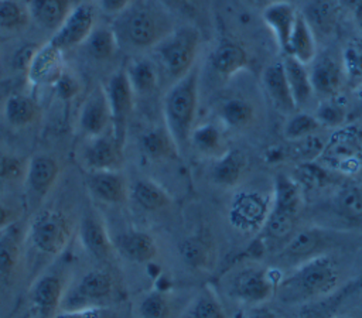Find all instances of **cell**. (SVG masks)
I'll return each instance as SVG.
<instances>
[{
  "mask_svg": "<svg viewBox=\"0 0 362 318\" xmlns=\"http://www.w3.org/2000/svg\"><path fill=\"white\" fill-rule=\"evenodd\" d=\"M341 266L328 254L315 256L290 269L277 281L274 297L286 305H304L332 295L341 283Z\"/></svg>",
  "mask_w": 362,
  "mask_h": 318,
  "instance_id": "obj_1",
  "label": "cell"
},
{
  "mask_svg": "<svg viewBox=\"0 0 362 318\" xmlns=\"http://www.w3.org/2000/svg\"><path fill=\"white\" fill-rule=\"evenodd\" d=\"M119 47L127 51L153 49L175 24L158 0H134L110 24Z\"/></svg>",
  "mask_w": 362,
  "mask_h": 318,
  "instance_id": "obj_2",
  "label": "cell"
},
{
  "mask_svg": "<svg viewBox=\"0 0 362 318\" xmlns=\"http://www.w3.org/2000/svg\"><path fill=\"white\" fill-rule=\"evenodd\" d=\"M198 96L199 68L195 65L187 75L171 83L163 100L165 129L171 134L180 155L185 154L189 147L191 133L195 127Z\"/></svg>",
  "mask_w": 362,
  "mask_h": 318,
  "instance_id": "obj_3",
  "label": "cell"
},
{
  "mask_svg": "<svg viewBox=\"0 0 362 318\" xmlns=\"http://www.w3.org/2000/svg\"><path fill=\"white\" fill-rule=\"evenodd\" d=\"M301 205L303 192L294 177L277 174L272 188V206L260 230L266 243L283 246L294 235Z\"/></svg>",
  "mask_w": 362,
  "mask_h": 318,
  "instance_id": "obj_4",
  "label": "cell"
},
{
  "mask_svg": "<svg viewBox=\"0 0 362 318\" xmlns=\"http://www.w3.org/2000/svg\"><path fill=\"white\" fill-rule=\"evenodd\" d=\"M201 45V33L192 24H180L173 28L151 51L158 65L173 83L187 75L197 64Z\"/></svg>",
  "mask_w": 362,
  "mask_h": 318,
  "instance_id": "obj_5",
  "label": "cell"
},
{
  "mask_svg": "<svg viewBox=\"0 0 362 318\" xmlns=\"http://www.w3.org/2000/svg\"><path fill=\"white\" fill-rule=\"evenodd\" d=\"M325 168L341 174H361L362 171V130L356 126H342L327 137L321 157L317 160Z\"/></svg>",
  "mask_w": 362,
  "mask_h": 318,
  "instance_id": "obj_6",
  "label": "cell"
},
{
  "mask_svg": "<svg viewBox=\"0 0 362 318\" xmlns=\"http://www.w3.org/2000/svg\"><path fill=\"white\" fill-rule=\"evenodd\" d=\"M72 236V223L59 209H44L34 215L28 226V239L33 247L45 256H58L68 246Z\"/></svg>",
  "mask_w": 362,
  "mask_h": 318,
  "instance_id": "obj_7",
  "label": "cell"
},
{
  "mask_svg": "<svg viewBox=\"0 0 362 318\" xmlns=\"http://www.w3.org/2000/svg\"><path fill=\"white\" fill-rule=\"evenodd\" d=\"M279 280L273 276V270L264 266L245 264L229 277L228 294L243 304L262 305L274 297Z\"/></svg>",
  "mask_w": 362,
  "mask_h": 318,
  "instance_id": "obj_8",
  "label": "cell"
},
{
  "mask_svg": "<svg viewBox=\"0 0 362 318\" xmlns=\"http://www.w3.org/2000/svg\"><path fill=\"white\" fill-rule=\"evenodd\" d=\"M337 236L331 229L321 228H304L297 229L294 235L281 246L276 254L279 264H284L290 269L324 253H328L335 243Z\"/></svg>",
  "mask_w": 362,
  "mask_h": 318,
  "instance_id": "obj_9",
  "label": "cell"
},
{
  "mask_svg": "<svg viewBox=\"0 0 362 318\" xmlns=\"http://www.w3.org/2000/svg\"><path fill=\"white\" fill-rule=\"evenodd\" d=\"M116 288L113 274L106 269H92L86 271L74 285L66 288L61 310L107 305Z\"/></svg>",
  "mask_w": 362,
  "mask_h": 318,
  "instance_id": "obj_10",
  "label": "cell"
},
{
  "mask_svg": "<svg viewBox=\"0 0 362 318\" xmlns=\"http://www.w3.org/2000/svg\"><path fill=\"white\" fill-rule=\"evenodd\" d=\"M105 89L110 106L112 130L117 143L124 148L129 122L134 105V92L124 72V68L117 69L110 75Z\"/></svg>",
  "mask_w": 362,
  "mask_h": 318,
  "instance_id": "obj_11",
  "label": "cell"
},
{
  "mask_svg": "<svg viewBox=\"0 0 362 318\" xmlns=\"http://www.w3.org/2000/svg\"><path fill=\"white\" fill-rule=\"evenodd\" d=\"M272 206V194L242 191L230 202L228 218L230 225L245 233L262 230Z\"/></svg>",
  "mask_w": 362,
  "mask_h": 318,
  "instance_id": "obj_12",
  "label": "cell"
},
{
  "mask_svg": "<svg viewBox=\"0 0 362 318\" xmlns=\"http://www.w3.org/2000/svg\"><path fill=\"white\" fill-rule=\"evenodd\" d=\"M96 25V10L88 3L82 1L72 7L61 27L51 35L49 41L64 52L82 45L90 31Z\"/></svg>",
  "mask_w": 362,
  "mask_h": 318,
  "instance_id": "obj_13",
  "label": "cell"
},
{
  "mask_svg": "<svg viewBox=\"0 0 362 318\" xmlns=\"http://www.w3.org/2000/svg\"><path fill=\"white\" fill-rule=\"evenodd\" d=\"M123 150L110 129L86 139L81 150V161L86 171H119L123 164Z\"/></svg>",
  "mask_w": 362,
  "mask_h": 318,
  "instance_id": "obj_14",
  "label": "cell"
},
{
  "mask_svg": "<svg viewBox=\"0 0 362 318\" xmlns=\"http://www.w3.org/2000/svg\"><path fill=\"white\" fill-rule=\"evenodd\" d=\"M308 75L314 95L321 99L339 96L341 89L346 85L339 55L322 52L317 54L308 65Z\"/></svg>",
  "mask_w": 362,
  "mask_h": 318,
  "instance_id": "obj_15",
  "label": "cell"
},
{
  "mask_svg": "<svg viewBox=\"0 0 362 318\" xmlns=\"http://www.w3.org/2000/svg\"><path fill=\"white\" fill-rule=\"evenodd\" d=\"M66 293L61 274L48 271L35 278L30 287V300L37 318H55Z\"/></svg>",
  "mask_w": 362,
  "mask_h": 318,
  "instance_id": "obj_16",
  "label": "cell"
},
{
  "mask_svg": "<svg viewBox=\"0 0 362 318\" xmlns=\"http://www.w3.org/2000/svg\"><path fill=\"white\" fill-rule=\"evenodd\" d=\"M59 175L58 161L48 154L33 155L25 168L27 198L33 206H37L54 188Z\"/></svg>",
  "mask_w": 362,
  "mask_h": 318,
  "instance_id": "obj_17",
  "label": "cell"
},
{
  "mask_svg": "<svg viewBox=\"0 0 362 318\" xmlns=\"http://www.w3.org/2000/svg\"><path fill=\"white\" fill-rule=\"evenodd\" d=\"M78 126L86 139L112 129L110 106L103 85L95 86L83 100L78 116Z\"/></svg>",
  "mask_w": 362,
  "mask_h": 318,
  "instance_id": "obj_18",
  "label": "cell"
},
{
  "mask_svg": "<svg viewBox=\"0 0 362 318\" xmlns=\"http://www.w3.org/2000/svg\"><path fill=\"white\" fill-rule=\"evenodd\" d=\"M78 236L82 247L96 260L105 261L110 257L113 242L109 237L105 222L99 212L92 206L83 209L78 226Z\"/></svg>",
  "mask_w": 362,
  "mask_h": 318,
  "instance_id": "obj_19",
  "label": "cell"
},
{
  "mask_svg": "<svg viewBox=\"0 0 362 318\" xmlns=\"http://www.w3.org/2000/svg\"><path fill=\"white\" fill-rule=\"evenodd\" d=\"M65 69L64 51L48 40L38 47L25 76L33 86H52Z\"/></svg>",
  "mask_w": 362,
  "mask_h": 318,
  "instance_id": "obj_20",
  "label": "cell"
},
{
  "mask_svg": "<svg viewBox=\"0 0 362 318\" xmlns=\"http://www.w3.org/2000/svg\"><path fill=\"white\" fill-rule=\"evenodd\" d=\"M89 194L99 202L119 205L130 195L126 178L119 171H86L85 178Z\"/></svg>",
  "mask_w": 362,
  "mask_h": 318,
  "instance_id": "obj_21",
  "label": "cell"
},
{
  "mask_svg": "<svg viewBox=\"0 0 362 318\" xmlns=\"http://www.w3.org/2000/svg\"><path fill=\"white\" fill-rule=\"evenodd\" d=\"M209 65L219 78L229 79L247 68L249 54L240 42L222 38L209 54Z\"/></svg>",
  "mask_w": 362,
  "mask_h": 318,
  "instance_id": "obj_22",
  "label": "cell"
},
{
  "mask_svg": "<svg viewBox=\"0 0 362 318\" xmlns=\"http://www.w3.org/2000/svg\"><path fill=\"white\" fill-rule=\"evenodd\" d=\"M298 11L287 0H277L262 10V20L272 31L281 54L287 52L288 41L296 24Z\"/></svg>",
  "mask_w": 362,
  "mask_h": 318,
  "instance_id": "obj_23",
  "label": "cell"
},
{
  "mask_svg": "<svg viewBox=\"0 0 362 318\" xmlns=\"http://www.w3.org/2000/svg\"><path fill=\"white\" fill-rule=\"evenodd\" d=\"M262 85L273 106L279 112L290 116L297 110L281 59L273 61L263 69Z\"/></svg>",
  "mask_w": 362,
  "mask_h": 318,
  "instance_id": "obj_24",
  "label": "cell"
},
{
  "mask_svg": "<svg viewBox=\"0 0 362 318\" xmlns=\"http://www.w3.org/2000/svg\"><path fill=\"white\" fill-rule=\"evenodd\" d=\"M113 246L129 261L144 264L156 259L158 246L156 239L143 230H127L119 235Z\"/></svg>",
  "mask_w": 362,
  "mask_h": 318,
  "instance_id": "obj_25",
  "label": "cell"
},
{
  "mask_svg": "<svg viewBox=\"0 0 362 318\" xmlns=\"http://www.w3.org/2000/svg\"><path fill=\"white\" fill-rule=\"evenodd\" d=\"M247 168L246 155L238 148L225 150L221 155L215 157L211 167V181L223 188H233L240 184Z\"/></svg>",
  "mask_w": 362,
  "mask_h": 318,
  "instance_id": "obj_26",
  "label": "cell"
},
{
  "mask_svg": "<svg viewBox=\"0 0 362 318\" xmlns=\"http://www.w3.org/2000/svg\"><path fill=\"white\" fill-rule=\"evenodd\" d=\"M27 6L31 21L51 35L61 27L74 7L71 0H30Z\"/></svg>",
  "mask_w": 362,
  "mask_h": 318,
  "instance_id": "obj_27",
  "label": "cell"
},
{
  "mask_svg": "<svg viewBox=\"0 0 362 318\" xmlns=\"http://www.w3.org/2000/svg\"><path fill=\"white\" fill-rule=\"evenodd\" d=\"M124 72L133 88L134 95H150L158 86L160 69L156 61L150 57L137 55L129 59Z\"/></svg>",
  "mask_w": 362,
  "mask_h": 318,
  "instance_id": "obj_28",
  "label": "cell"
},
{
  "mask_svg": "<svg viewBox=\"0 0 362 318\" xmlns=\"http://www.w3.org/2000/svg\"><path fill=\"white\" fill-rule=\"evenodd\" d=\"M281 61L284 65L286 76L288 81V86H290L296 107L297 110H301L315 96L311 86L310 75H308V66L301 64L291 55H283Z\"/></svg>",
  "mask_w": 362,
  "mask_h": 318,
  "instance_id": "obj_29",
  "label": "cell"
},
{
  "mask_svg": "<svg viewBox=\"0 0 362 318\" xmlns=\"http://www.w3.org/2000/svg\"><path fill=\"white\" fill-rule=\"evenodd\" d=\"M178 254L188 269L205 270L214 261V243L206 235H191L180 242Z\"/></svg>",
  "mask_w": 362,
  "mask_h": 318,
  "instance_id": "obj_30",
  "label": "cell"
},
{
  "mask_svg": "<svg viewBox=\"0 0 362 318\" xmlns=\"http://www.w3.org/2000/svg\"><path fill=\"white\" fill-rule=\"evenodd\" d=\"M317 54H318L317 37L313 33L308 23L305 21L303 13L298 11L293 33L288 41L287 52L284 55H291L293 58H296L297 61L308 66L314 61Z\"/></svg>",
  "mask_w": 362,
  "mask_h": 318,
  "instance_id": "obj_31",
  "label": "cell"
},
{
  "mask_svg": "<svg viewBox=\"0 0 362 318\" xmlns=\"http://www.w3.org/2000/svg\"><path fill=\"white\" fill-rule=\"evenodd\" d=\"M40 106L31 96L25 93H11L3 106L4 120L14 129H23L40 117Z\"/></svg>",
  "mask_w": 362,
  "mask_h": 318,
  "instance_id": "obj_32",
  "label": "cell"
},
{
  "mask_svg": "<svg viewBox=\"0 0 362 318\" xmlns=\"http://www.w3.org/2000/svg\"><path fill=\"white\" fill-rule=\"evenodd\" d=\"M218 117L223 126L235 130H243L255 122L256 109L246 98L230 96L219 103Z\"/></svg>",
  "mask_w": 362,
  "mask_h": 318,
  "instance_id": "obj_33",
  "label": "cell"
},
{
  "mask_svg": "<svg viewBox=\"0 0 362 318\" xmlns=\"http://www.w3.org/2000/svg\"><path fill=\"white\" fill-rule=\"evenodd\" d=\"M130 196L140 208L148 212L163 211L171 204L170 194L150 178H139L134 181L130 188Z\"/></svg>",
  "mask_w": 362,
  "mask_h": 318,
  "instance_id": "obj_34",
  "label": "cell"
},
{
  "mask_svg": "<svg viewBox=\"0 0 362 318\" xmlns=\"http://www.w3.org/2000/svg\"><path fill=\"white\" fill-rule=\"evenodd\" d=\"M21 229L16 223L6 228L0 235V278H10L20 261Z\"/></svg>",
  "mask_w": 362,
  "mask_h": 318,
  "instance_id": "obj_35",
  "label": "cell"
},
{
  "mask_svg": "<svg viewBox=\"0 0 362 318\" xmlns=\"http://www.w3.org/2000/svg\"><path fill=\"white\" fill-rule=\"evenodd\" d=\"M325 143L327 137L320 133L297 140H287V144L281 146L283 158L294 161L296 164L314 163L321 157Z\"/></svg>",
  "mask_w": 362,
  "mask_h": 318,
  "instance_id": "obj_36",
  "label": "cell"
},
{
  "mask_svg": "<svg viewBox=\"0 0 362 318\" xmlns=\"http://www.w3.org/2000/svg\"><path fill=\"white\" fill-rule=\"evenodd\" d=\"M140 147L143 154L150 160H168L180 155L177 146L165 126L153 127L144 131L140 137Z\"/></svg>",
  "mask_w": 362,
  "mask_h": 318,
  "instance_id": "obj_37",
  "label": "cell"
},
{
  "mask_svg": "<svg viewBox=\"0 0 362 318\" xmlns=\"http://www.w3.org/2000/svg\"><path fill=\"white\" fill-rule=\"evenodd\" d=\"M88 55L95 61H109L120 49L112 25L96 24L83 42Z\"/></svg>",
  "mask_w": 362,
  "mask_h": 318,
  "instance_id": "obj_38",
  "label": "cell"
},
{
  "mask_svg": "<svg viewBox=\"0 0 362 318\" xmlns=\"http://www.w3.org/2000/svg\"><path fill=\"white\" fill-rule=\"evenodd\" d=\"M177 318H228L226 311L209 287L199 290Z\"/></svg>",
  "mask_w": 362,
  "mask_h": 318,
  "instance_id": "obj_39",
  "label": "cell"
},
{
  "mask_svg": "<svg viewBox=\"0 0 362 318\" xmlns=\"http://www.w3.org/2000/svg\"><path fill=\"white\" fill-rule=\"evenodd\" d=\"M173 314L170 295L160 290L143 293L133 305L134 318H173Z\"/></svg>",
  "mask_w": 362,
  "mask_h": 318,
  "instance_id": "obj_40",
  "label": "cell"
},
{
  "mask_svg": "<svg viewBox=\"0 0 362 318\" xmlns=\"http://www.w3.org/2000/svg\"><path fill=\"white\" fill-rule=\"evenodd\" d=\"M338 7L331 0H314L303 11V16L313 33L318 35H328L337 24Z\"/></svg>",
  "mask_w": 362,
  "mask_h": 318,
  "instance_id": "obj_41",
  "label": "cell"
},
{
  "mask_svg": "<svg viewBox=\"0 0 362 318\" xmlns=\"http://www.w3.org/2000/svg\"><path fill=\"white\" fill-rule=\"evenodd\" d=\"M332 205L342 218L362 222V187L352 182L342 184L334 194Z\"/></svg>",
  "mask_w": 362,
  "mask_h": 318,
  "instance_id": "obj_42",
  "label": "cell"
},
{
  "mask_svg": "<svg viewBox=\"0 0 362 318\" xmlns=\"http://www.w3.org/2000/svg\"><path fill=\"white\" fill-rule=\"evenodd\" d=\"M339 59L342 64L346 85L354 89L362 85V37L348 38L341 48Z\"/></svg>",
  "mask_w": 362,
  "mask_h": 318,
  "instance_id": "obj_43",
  "label": "cell"
},
{
  "mask_svg": "<svg viewBox=\"0 0 362 318\" xmlns=\"http://www.w3.org/2000/svg\"><path fill=\"white\" fill-rule=\"evenodd\" d=\"M189 146L204 155L218 157L225 151L222 130L214 123H202L195 126L191 133Z\"/></svg>",
  "mask_w": 362,
  "mask_h": 318,
  "instance_id": "obj_44",
  "label": "cell"
},
{
  "mask_svg": "<svg viewBox=\"0 0 362 318\" xmlns=\"http://www.w3.org/2000/svg\"><path fill=\"white\" fill-rule=\"evenodd\" d=\"M31 23L28 6L20 0H0V33L14 34Z\"/></svg>",
  "mask_w": 362,
  "mask_h": 318,
  "instance_id": "obj_45",
  "label": "cell"
},
{
  "mask_svg": "<svg viewBox=\"0 0 362 318\" xmlns=\"http://www.w3.org/2000/svg\"><path fill=\"white\" fill-rule=\"evenodd\" d=\"M321 127L338 129L348 123V103L341 102L338 96L329 99H321L313 113Z\"/></svg>",
  "mask_w": 362,
  "mask_h": 318,
  "instance_id": "obj_46",
  "label": "cell"
},
{
  "mask_svg": "<svg viewBox=\"0 0 362 318\" xmlns=\"http://www.w3.org/2000/svg\"><path fill=\"white\" fill-rule=\"evenodd\" d=\"M321 129V124L313 113L296 110L293 114L288 116L283 129V136L286 140H297L320 133Z\"/></svg>",
  "mask_w": 362,
  "mask_h": 318,
  "instance_id": "obj_47",
  "label": "cell"
},
{
  "mask_svg": "<svg viewBox=\"0 0 362 318\" xmlns=\"http://www.w3.org/2000/svg\"><path fill=\"white\" fill-rule=\"evenodd\" d=\"M344 295H329L324 300L305 304V308L288 318H334Z\"/></svg>",
  "mask_w": 362,
  "mask_h": 318,
  "instance_id": "obj_48",
  "label": "cell"
},
{
  "mask_svg": "<svg viewBox=\"0 0 362 318\" xmlns=\"http://www.w3.org/2000/svg\"><path fill=\"white\" fill-rule=\"evenodd\" d=\"M55 318H116V314L107 305H102V307L59 310Z\"/></svg>",
  "mask_w": 362,
  "mask_h": 318,
  "instance_id": "obj_49",
  "label": "cell"
},
{
  "mask_svg": "<svg viewBox=\"0 0 362 318\" xmlns=\"http://www.w3.org/2000/svg\"><path fill=\"white\" fill-rule=\"evenodd\" d=\"M52 86L55 89L57 96L61 100H65V102L74 99L78 95L79 89H81L78 78L68 69H65L62 72V75L57 79V82Z\"/></svg>",
  "mask_w": 362,
  "mask_h": 318,
  "instance_id": "obj_50",
  "label": "cell"
},
{
  "mask_svg": "<svg viewBox=\"0 0 362 318\" xmlns=\"http://www.w3.org/2000/svg\"><path fill=\"white\" fill-rule=\"evenodd\" d=\"M25 168L27 164L24 165L18 157L0 150V181L17 178L21 174H25Z\"/></svg>",
  "mask_w": 362,
  "mask_h": 318,
  "instance_id": "obj_51",
  "label": "cell"
},
{
  "mask_svg": "<svg viewBox=\"0 0 362 318\" xmlns=\"http://www.w3.org/2000/svg\"><path fill=\"white\" fill-rule=\"evenodd\" d=\"M40 45L37 44H24L20 48H17V51L14 52L13 58H11V65L16 71L18 72H24L27 73V69L30 66V62L34 57V54L37 52Z\"/></svg>",
  "mask_w": 362,
  "mask_h": 318,
  "instance_id": "obj_52",
  "label": "cell"
},
{
  "mask_svg": "<svg viewBox=\"0 0 362 318\" xmlns=\"http://www.w3.org/2000/svg\"><path fill=\"white\" fill-rule=\"evenodd\" d=\"M362 119V85L352 89V99L348 105V123Z\"/></svg>",
  "mask_w": 362,
  "mask_h": 318,
  "instance_id": "obj_53",
  "label": "cell"
},
{
  "mask_svg": "<svg viewBox=\"0 0 362 318\" xmlns=\"http://www.w3.org/2000/svg\"><path fill=\"white\" fill-rule=\"evenodd\" d=\"M134 0H99L100 10L112 17L123 13Z\"/></svg>",
  "mask_w": 362,
  "mask_h": 318,
  "instance_id": "obj_54",
  "label": "cell"
},
{
  "mask_svg": "<svg viewBox=\"0 0 362 318\" xmlns=\"http://www.w3.org/2000/svg\"><path fill=\"white\" fill-rule=\"evenodd\" d=\"M16 222H17L16 212L13 209H10L8 206L0 204V232Z\"/></svg>",
  "mask_w": 362,
  "mask_h": 318,
  "instance_id": "obj_55",
  "label": "cell"
},
{
  "mask_svg": "<svg viewBox=\"0 0 362 318\" xmlns=\"http://www.w3.org/2000/svg\"><path fill=\"white\" fill-rule=\"evenodd\" d=\"M170 11H187V7L191 6L192 0H158Z\"/></svg>",
  "mask_w": 362,
  "mask_h": 318,
  "instance_id": "obj_56",
  "label": "cell"
},
{
  "mask_svg": "<svg viewBox=\"0 0 362 318\" xmlns=\"http://www.w3.org/2000/svg\"><path fill=\"white\" fill-rule=\"evenodd\" d=\"M349 11H351L354 24L362 37V0H356V3L349 8Z\"/></svg>",
  "mask_w": 362,
  "mask_h": 318,
  "instance_id": "obj_57",
  "label": "cell"
},
{
  "mask_svg": "<svg viewBox=\"0 0 362 318\" xmlns=\"http://www.w3.org/2000/svg\"><path fill=\"white\" fill-rule=\"evenodd\" d=\"M245 318H279V315L266 307H256Z\"/></svg>",
  "mask_w": 362,
  "mask_h": 318,
  "instance_id": "obj_58",
  "label": "cell"
},
{
  "mask_svg": "<svg viewBox=\"0 0 362 318\" xmlns=\"http://www.w3.org/2000/svg\"><path fill=\"white\" fill-rule=\"evenodd\" d=\"M273 1H277V0H249V3H252L253 6L260 7L262 10H263L266 6H269L270 3H273Z\"/></svg>",
  "mask_w": 362,
  "mask_h": 318,
  "instance_id": "obj_59",
  "label": "cell"
},
{
  "mask_svg": "<svg viewBox=\"0 0 362 318\" xmlns=\"http://www.w3.org/2000/svg\"><path fill=\"white\" fill-rule=\"evenodd\" d=\"M334 318H352V317H349V315H335Z\"/></svg>",
  "mask_w": 362,
  "mask_h": 318,
  "instance_id": "obj_60",
  "label": "cell"
},
{
  "mask_svg": "<svg viewBox=\"0 0 362 318\" xmlns=\"http://www.w3.org/2000/svg\"><path fill=\"white\" fill-rule=\"evenodd\" d=\"M361 177H362V171H361Z\"/></svg>",
  "mask_w": 362,
  "mask_h": 318,
  "instance_id": "obj_61",
  "label": "cell"
},
{
  "mask_svg": "<svg viewBox=\"0 0 362 318\" xmlns=\"http://www.w3.org/2000/svg\"><path fill=\"white\" fill-rule=\"evenodd\" d=\"M1 232H3V230H1ZM1 232H0V235H1Z\"/></svg>",
  "mask_w": 362,
  "mask_h": 318,
  "instance_id": "obj_62",
  "label": "cell"
}]
</instances>
